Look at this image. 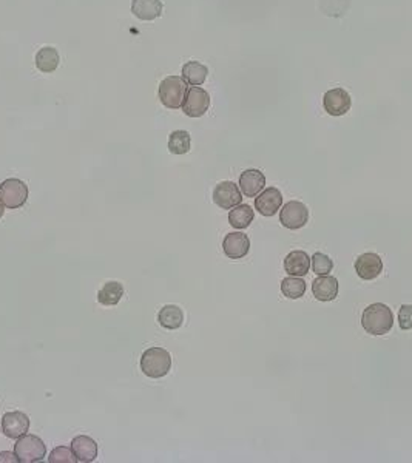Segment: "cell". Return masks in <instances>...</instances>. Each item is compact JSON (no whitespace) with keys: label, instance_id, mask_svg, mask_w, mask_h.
I'll return each instance as SVG.
<instances>
[{"label":"cell","instance_id":"1","mask_svg":"<svg viewBox=\"0 0 412 463\" xmlns=\"http://www.w3.org/2000/svg\"><path fill=\"white\" fill-rule=\"evenodd\" d=\"M361 326L364 331L371 335H385L394 326V313L392 309L386 304L375 303L368 306L363 312Z\"/></svg>","mask_w":412,"mask_h":463},{"label":"cell","instance_id":"2","mask_svg":"<svg viewBox=\"0 0 412 463\" xmlns=\"http://www.w3.org/2000/svg\"><path fill=\"white\" fill-rule=\"evenodd\" d=\"M141 370L150 379H161L172 370V356L162 348H150L141 357Z\"/></svg>","mask_w":412,"mask_h":463},{"label":"cell","instance_id":"3","mask_svg":"<svg viewBox=\"0 0 412 463\" xmlns=\"http://www.w3.org/2000/svg\"><path fill=\"white\" fill-rule=\"evenodd\" d=\"M187 82L182 79V76H169L160 84V99L164 107L176 110L182 107V102L187 94Z\"/></svg>","mask_w":412,"mask_h":463},{"label":"cell","instance_id":"4","mask_svg":"<svg viewBox=\"0 0 412 463\" xmlns=\"http://www.w3.org/2000/svg\"><path fill=\"white\" fill-rule=\"evenodd\" d=\"M14 452L20 463H36L46 457V445L37 436H22L14 445Z\"/></svg>","mask_w":412,"mask_h":463},{"label":"cell","instance_id":"5","mask_svg":"<svg viewBox=\"0 0 412 463\" xmlns=\"http://www.w3.org/2000/svg\"><path fill=\"white\" fill-rule=\"evenodd\" d=\"M28 200V187L18 178H10L0 184V202L6 209H19Z\"/></svg>","mask_w":412,"mask_h":463},{"label":"cell","instance_id":"6","mask_svg":"<svg viewBox=\"0 0 412 463\" xmlns=\"http://www.w3.org/2000/svg\"><path fill=\"white\" fill-rule=\"evenodd\" d=\"M210 107L209 93L201 87H190L187 90L186 99L182 102V112L190 117H201Z\"/></svg>","mask_w":412,"mask_h":463},{"label":"cell","instance_id":"7","mask_svg":"<svg viewBox=\"0 0 412 463\" xmlns=\"http://www.w3.org/2000/svg\"><path fill=\"white\" fill-rule=\"evenodd\" d=\"M309 219V210L303 202L290 201L284 204L280 215V223L290 230H297L304 227Z\"/></svg>","mask_w":412,"mask_h":463},{"label":"cell","instance_id":"8","mask_svg":"<svg viewBox=\"0 0 412 463\" xmlns=\"http://www.w3.org/2000/svg\"><path fill=\"white\" fill-rule=\"evenodd\" d=\"M241 201H243L241 190L232 181L219 183L215 187V190H213V202H215L219 209L232 210L233 207L240 206Z\"/></svg>","mask_w":412,"mask_h":463},{"label":"cell","instance_id":"9","mask_svg":"<svg viewBox=\"0 0 412 463\" xmlns=\"http://www.w3.org/2000/svg\"><path fill=\"white\" fill-rule=\"evenodd\" d=\"M351 96L345 89H332L323 98V107L330 116H343L351 108Z\"/></svg>","mask_w":412,"mask_h":463},{"label":"cell","instance_id":"10","mask_svg":"<svg viewBox=\"0 0 412 463\" xmlns=\"http://www.w3.org/2000/svg\"><path fill=\"white\" fill-rule=\"evenodd\" d=\"M30 429V419L27 414L20 411L6 412L2 417V433L8 438H14L18 441L19 437L25 436Z\"/></svg>","mask_w":412,"mask_h":463},{"label":"cell","instance_id":"11","mask_svg":"<svg viewBox=\"0 0 412 463\" xmlns=\"http://www.w3.org/2000/svg\"><path fill=\"white\" fill-rule=\"evenodd\" d=\"M283 195L275 187H269L255 198V209L263 216H273L281 209Z\"/></svg>","mask_w":412,"mask_h":463},{"label":"cell","instance_id":"12","mask_svg":"<svg viewBox=\"0 0 412 463\" xmlns=\"http://www.w3.org/2000/svg\"><path fill=\"white\" fill-rule=\"evenodd\" d=\"M355 272L361 280H375L383 272V261L377 254H363L355 261Z\"/></svg>","mask_w":412,"mask_h":463},{"label":"cell","instance_id":"13","mask_svg":"<svg viewBox=\"0 0 412 463\" xmlns=\"http://www.w3.org/2000/svg\"><path fill=\"white\" fill-rule=\"evenodd\" d=\"M266 187V176L263 171L257 169L244 170L240 176V190L247 198H257V196L264 190Z\"/></svg>","mask_w":412,"mask_h":463},{"label":"cell","instance_id":"14","mask_svg":"<svg viewBox=\"0 0 412 463\" xmlns=\"http://www.w3.org/2000/svg\"><path fill=\"white\" fill-rule=\"evenodd\" d=\"M223 250L224 254L232 258V260H241L250 250V241L247 235L241 232H232L226 235L223 241Z\"/></svg>","mask_w":412,"mask_h":463},{"label":"cell","instance_id":"15","mask_svg":"<svg viewBox=\"0 0 412 463\" xmlns=\"http://www.w3.org/2000/svg\"><path fill=\"white\" fill-rule=\"evenodd\" d=\"M71 450H73L77 462L90 463L98 457V443L89 436H77L71 441Z\"/></svg>","mask_w":412,"mask_h":463},{"label":"cell","instance_id":"16","mask_svg":"<svg viewBox=\"0 0 412 463\" xmlns=\"http://www.w3.org/2000/svg\"><path fill=\"white\" fill-rule=\"evenodd\" d=\"M309 269H311V256L303 250L290 252L284 260V270L290 277H304L309 273Z\"/></svg>","mask_w":412,"mask_h":463},{"label":"cell","instance_id":"17","mask_svg":"<svg viewBox=\"0 0 412 463\" xmlns=\"http://www.w3.org/2000/svg\"><path fill=\"white\" fill-rule=\"evenodd\" d=\"M312 292L318 301H334L338 295V280L321 275L312 282Z\"/></svg>","mask_w":412,"mask_h":463},{"label":"cell","instance_id":"18","mask_svg":"<svg viewBox=\"0 0 412 463\" xmlns=\"http://www.w3.org/2000/svg\"><path fill=\"white\" fill-rule=\"evenodd\" d=\"M131 13L139 20H155L162 14V2L161 0H133Z\"/></svg>","mask_w":412,"mask_h":463},{"label":"cell","instance_id":"19","mask_svg":"<svg viewBox=\"0 0 412 463\" xmlns=\"http://www.w3.org/2000/svg\"><path fill=\"white\" fill-rule=\"evenodd\" d=\"M157 321H160V325L164 329L175 331V329H179L182 323H184V312L175 304H167L157 313Z\"/></svg>","mask_w":412,"mask_h":463},{"label":"cell","instance_id":"20","mask_svg":"<svg viewBox=\"0 0 412 463\" xmlns=\"http://www.w3.org/2000/svg\"><path fill=\"white\" fill-rule=\"evenodd\" d=\"M209 68L196 60H190L182 67V79L192 87H200L207 79Z\"/></svg>","mask_w":412,"mask_h":463},{"label":"cell","instance_id":"21","mask_svg":"<svg viewBox=\"0 0 412 463\" xmlns=\"http://www.w3.org/2000/svg\"><path fill=\"white\" fill-rule=\"evenodd\" d=\"M59 51L56 48H53V46H44L37 51L36 54V67L41 70L42 73H53L56 72L58 67H59Z\"/></svg>","mask_w":412,"mask_h":463},{"label":"cell","instance_id":"22","mask_svg":"<svg viewBox=\"0 0 412 463\" xmlns=\"http://www.w3.org/2000/svg\"><path fill=\"white\" fill-rule=\"evenodd\" d=\"M124 296V287L119 281H107L104 286L99 289L98 301L102 306H116L121 298Z\"/></svg>","mask_w":412,"mask_h":463},{"label":"cell","instance_id":"23","mask_svg":"<svg viewBox=\"0 0 412 463\" xmlns=\"http://www.w3.org/2000/svg\"><path fill=\"white\" fill-rule=\"evenodd\" d=\"M253 218H255V211L252 210V207L247 206V204H240V206L233 207L231 214H228V223H231V226L235 227V229L241 230L250 226Z\"/></svg>","mask_w":412,"mask_h":463},{"label":"cell","instance_id":"24","mask_svg":"<svg viewBox=\"0 0 412 463\" xmlns=\"http://www.w3.org/2000/svg\"><path fill=\"white\" fill-rule=\"evenodd\" d=\"M281 292L289 300H298L306 294V282L301 277H288L281 281Z\"/></svg>","mask_w":412,"mask_h":463},{"label":"cell","instance_id":"25","mask_svg":"<svg viewBox=\"0 0 412 463\" xmlns=\"http://www.w3.org/2000/svg\"><path fill=\"white\" fill-rule=\"evenodd\" d=\"M190 143L192 139H190L188 131L176 130L169 138V150L173 155H186L190 152Z\"/></svg>","mask_w":412,"mask_h":463},{"label":"cell","instance_id":"26","mask_svg":"<svg viewBox=\"0 0 412 463\" xmlns=\"http://www.w3.org/2000/svg\"><path fill=\"white\" fill-rule=\"evenodd\" d=\"M311 266H312V270L316 273V275L321 277V275H329L334 269V261L330 260L328 255L316 252L312 258H311Z\"/></svg>","mask_w":412,"mask_h":463},{"label":"cell","instance_id":"27","mask_svg":"<svg viewBox=\"0 0 412 463\" xmlns=\"http://www.w3.org/2000/svg\"><path fill=\"white\" fill-rule=\"evenodd\" d=\"M49 462L50 463H76L77 459L75 456L73 450H71V446H58V448H54L50 452Z\"/></svg>","mask_w":412,"mask_h":463},{"label":"cell","instance_id":"28","mask_svg":"<svg viewBox=\"0 0 412 463\" xmlns=\"http://www.w3.org/2000/svg\"><path fill=\"white\" fill-rule=\"evenodd\" d=\"M399 325L403 331L412 329V304H403L399 312Z\"/></svg>","mask_w":412,"mask_h":463},{"label":"cell","instance_id":"29","mask_svg":"<svg viewBox=\"0 0 412 463\" xmlns=\"http://www.w3.org/2000/svg\"><path fill=\"white\" fill-rule=\"evenodd\" d=\"M0 463H19V457L15 456V452L2 451L0 452Z\"/></svg>","mask_w":412,"mask_h":463},{"label":"cell","instance_id":"30","mask_svg":"<svg viewBox=\"0 0 412 463\" xmlns=\"http://www.w3.org/2000/svg\"><path fill=\"white\" fill-rule=\"evenodd\" d=\"M4 214H5V206H4L2 202H0V218L4 216Z\"/></svg>","mask_w":412,"mask_h":463},{"label":"cell","instance_id":"31","mask_svg":"<svg viewBox=\"0 0 412 463\" xmlns=\"http://www.w3.org/2000/svg\"><path fill=\"white\" fill-rule=\"evenodd\" d=\"M0 433H2V422H0Z\"/></svg>","mask_w":412,"mask_h":463}]
</instances>
